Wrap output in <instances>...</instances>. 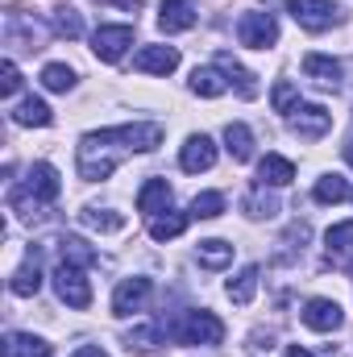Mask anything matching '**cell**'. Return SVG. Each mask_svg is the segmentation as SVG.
I'll return each mask as SVG.
<instances>
[{
  "label": "cell",
  "instance_id": "6da1fadb",
  "mask_svg": "<svg viewBox=\"0 0 353 357\" xmlns=\"http://www.w3.org/2000/svg\"><path fill=\"white\" fill-rule=\"evenodd\" d=\"M167 137L163 125L154 121H137V125H117V129H100V133H84L80 137V178L100 183L117 171V162L125 154H150L158 150Z\"/></svg>",
  "mask_w": 353,
  "mask_h": 357
},
{
  "label": "cell",
  "instance_id": "7a4b0ae2",
  "mask_svg": "<svg viewBox=\"0 0 353 357\" xmlns=\"http://www.w3.org/2000/svg\"><path fill=\"white\" fill-rule=\"evenodd\" d=\"M167 337L179 341V345H220L225 341V324L212 312H183L167 328Z\"/></svg>",
  "mask_w": 353,
  "mask_h": 357
},
{
  "label": "cell",
  "instance_id": "3957f363",
  "mask_svg": "<svg viewBox=\"0 0 353 357\" xmlns=\"http://www.w3.org/2000/svg\"><path fill=\"white\" fill-rule=\"evenodd\" d=\"M287 13L308 33H324V29H333V25L345 21V8L337 0H287Z\"/></svg>",
  "mask_w": 353,
  "mask_h": 357
},
{
  "label": "cell",
  "instance_id": "277c9868",
  "mask_svg": "<svg viewBox=\"0 0 353 357\" xmlns=\"http://www.w3.org/2000/svg\"><path fill=\"white\" fill-rule=\"evenodd\" d=\"M54 291L75 312L91 307V282L84 278V266H75V262H59V270H54Z\"/></svg>",
  "mask_w": 353,
  "mask_h": 357
},
{
  "label": "cell",
  "instance_id": "5b68a950",
  "mask_svg": "<svg viewBox=\"0 0 353 357\" xmlns=\"http://www.w3.org/2000/svg\"><path fill=\"white\" fill-rule=\"evenodd\" d=\"M237 42L250 50H270L278 42V21L274 13H241L237 21Z\"/></svg>",
  "mask_w": 353,
  "mask_h": 357
},
{
  "label": "cell",
  "instance_id": "8992f818",
  "mask_svg": "<svg viewBox=\"0 0 353 357\" xmlns=\"http://www.w3.org/2000/svg\"><path fill=\"white\" fill-rule=\"evenodd\" d=\"M129 46H133V25H100L91 33V50L100 63H121Z\"/></svg>",
  "mask_w": 353,
  "mask_h": 357
},
{
  "label": "cell",
  "instance_id": "52a82bcc",
  "mask_svg": "<svg viewBox=\"0 0 353 357\" xmlns=\"http://www.w3.org/2000/svg\"><path fill=\"white\" fill-rule=\"evenodd\" d=\"M329 129H333V112H329L324 104H299V108L291 112V133H295V137L316 142V137H324Z\"/></svg>",
  "mask_w": 353,
  "mask_h": 357
},
{
  "label": "cell",
  "instance_id": "ba28073f",
  "mask_svg": "<svg viewBox=\"0 0 353 357\" xmlns=\"http://www.w3.org/2000/svg\"><path fill=\"white\" fill-rule=\"evenodd\" d=\"M179 167H183L187 175L212 171V167H216V142H212L208 133H191V137L183 142V150H179Z\"/></svg>",
  "mask_w": 353,
  "mask_h": 357
},
{
  "label": "cell",
  "instance_id": "9c48e42d",
  "mask_svg": "<svg viewBox=\"0 0 353 357\" xmlns=\"http://www.w3.org/2000/svg\"><path fill=\"white\" fill-rule=\"evenodd\" d=\"M21 191H25L29 199H38V204H54V199H59V191H63L59 171H54L50 162H33V167H29V175H25V183H21Z\"/></svg>",
  "mask_w": 353,
  "mask_h": 357
},
{
  "label": "cell",
  "instance_id": "30bf717a",
  "mask_svg": "<svg viewBox=\"0 0 353 357\" xmlns=\"http://www.w3.org/2000/svg\"><path fill=\"white\" fill-rule=\"evenodd\" d=\"M150 291H154V282L150 278H125L117 291H112V316H133V312H142V303L150 299Z\"/></svg>",
  "mask_w": 353,
  "mask_h": 357
},
{
  "label": "cell",
  "instance_id": "8fae6325",
  "mask_svg": "<svg viewBox=\"0 0 353 357\" xmlns=\"http://www.w3.org/2000/svg\"><path fill=\"white\" fill-rule=\"evenodd\" d=\"M303 324H308L312 333H337V328L345 324V312H341V303H333V299H308V303H303Z\"/></svg>",
  "mask_w": 353,
  "mask_h": 357
},
{
  "label": "cell",
  "instance_id": "7c38bea8",
  "mask_svg": "<svg viewBox=\"0 0 353 357\" xmlns=\"http://www.w3.org/2000/svg\"><path fill=\"white\" fill-rule=\"evenodd\" d=\"M8 291H13V295H21V299H29V295H38V291H42V250H38V245L25 254V262H21V266L13 270Z\"/></svg>",
  "mask_w": 353,
  "mask_h": 357
},
{
  "label": "cell",
  "instance_id": "4fadbf2b",
  "mask_svg": "<svg viewBox=\"0 0 353 357\" xmlns=\"http://www.w3.org/2000/svg\"><path fill=\"white\" fill-rule=\"evenodd\" d=\"M4 42L8 46H17V50H42V33H38V25L21 13V8H13L8 13V21H4Z\"/></svg>",
  "mask_w": 353,
  "mask_h": 357
},
{
  "label": "cell",
  "instance_id": "5bb4252c",
  "mask_svg": "<svg viewBox=\"0 0 353 357\" xmlns=\"http://www.w3.org/2000/svg\"><path fill=\"white\" fill-rule=\"evenodd\" d=\"M133 67L146 71V75H171L179 67V50L175 46H142L137 59H133Z\"/></svg>",
  "mask_w": 353,
  "mask_h": 357
},
{
  "label": "cell",
  "instance_id": "9a60e30c",
  "mask_svg": "<svg viewBox=\"0 0 353 357\" xmlns=\"http://www.w3.org/2000/svg\"><path fill=\"white\" fill-rule=\"evenodd\" d=\"M216 67L225 71V79L237 88V96H241V100H254V96H258V75H254V71H246V67H241L229 50H216Z\"/></svg>",
  "mask_w": 353,
  "mask_h": 357
},
{
  "label": "cell",
  "instance_id": "2e32d148",
  "mask_svg": "<svg viewBox=\"0 0 353 357\" xmlns=\"http://www.w3.org/2000/svg\"><path fill=\"white\" fill-rule=\"evenodd\" d=\"M195 25V4L191 0H163L158 4V29L163 33H183Z\"/></svg>",
  "mask_w": 353,
  "mask_h": 357
},
{
  "label": "cell",
  "instance_id": "e0dca14e",
  "mask_svg": "<svg viewBox=\"0 0 353 357\" xmlns=\"http://www.w3.org/2000/svg\"><path fill=\"white\" fill-rule=\"evenodd\" d=\"M171 208V183L167 178H146L137 191V212L142 216H163Z\"/></svg>",
  "mask_w": 353,
  "mask_h": 357
},
{
  "label": "cell",
  "instance_id": "ac0fdd59",
  "mask_svg": "<svg viewBox=\"0 0 353 357\" xmlns=\"http://www.w3.org/2000/svg\"><path fill=\"white\" fill-rule=\"evenodd\" d=\"M303 75H308L316 88H329V91L341 88V63L329 59V54H308V59H303Z\"/></svg>",
  "mask_w": 353,
  "mask_h": 357
},
{
  "label": "cell",
  "instance_id": "d6986e66",
  "mask_svg": "<svg viewBox=\"0 0 353 357\" xmlns=\"http://www.w3.org/2000/svg\"><path fill=\"white\" fill-rule=\"evenodd\" d=\"M50 121H54V112H50L46 100H38V96L21 100V104L13 108V125H25V129H46Z\"/></svg>",
  "mask_w": 353,
  "mask_h": 357
},
{
  "label": "cell",
  "instance_id": "ffe728a7",
  "mask_svg": "<svg viewBox=\"0 0 353 357\" xmlns=\"http://www.w3.org/2000/svg\"><path fill=\"white\" fill-rule=\"evenodd\" d=\"M225 88H229V79H225L220 67H195V71H191V91H195V96L216 100V96H225Z\"/></svg>",
  "mask_w": 353,
  "mask_h": 357
},
{
  "label": "cell",
  "instance_id": "44dd1931",
  "mask_svg": "<svg viewBox=\"0 0 353 357\" xmlns=\"http://www.w3.org/2000/svg\"><path fill=\"white\" fill-rule=\"evenodd\" d=\"M225 146H229V154H233L237 162H250V158H254V133H250L241 121H229V125H225Z\"/></svg>",
  "mask_w": 353,
  "mask_h": 357
},
{
  "label": "cell",
  "instance_id": "7402d4cb",
  "mask_svg": "<svg viewBox=\"0 0 353 357\" xmlns=\"http://www.w3.org/2000/svg\"><path fill=\"white\" fill-rule=\"evenodd\" d=\"M258 178H262V187H287L291 178H295V167L283 158V154H266L262 162H258Z\"/></svg>",
  "mask_w": 353,
  "mask_h": 357
},
{
  "label": "cell",
  "instance_id": "603a6c76",
  "mask_svg": "<svg viewBox=\"0 0 353 357\" xmlns=\"http://www.w3.org/2000/svg\"><path fill=\"white\" fill-rule=\"evenodd\" d=\"M195 258H200V266H208V270H225L233 262V245L220 241V237H208V241H200Z\"/></svg>",
  "mask_w": 353,
  "mask_h": 357
},
{
  "label": "cell",
  "instance_id": "cb8c5ba5",
  "mask_svg": "<svg viewBox=\"0 0 353 357\" xmlns=\"http://www.w3.org/2000/svg\"><path fill=\"white\" fill-rule=\"evenodd\" d=\"M4 354H8V357H50V354H54V345H50V341H42V337H33V333H13Z\"/></svg>",
  "mask_w": 353,
  "mask_h": 357
},
{
  "label": "cell",
  "instance_id": "d4e9b609",
  "mask_svg": "<svg viewBox=\"0 0 353 357\" xmlns=\"http://www.w3.org/2000/svg\"><path fill=\"white\" fill-rule=\"evenodd\" d=\"M258 274H262L258 266H246V270H237V278H229L225 291H229V299H233L237 307H246V303L254 299V291H258Z\"/></svg>",
  "mask_w": 353,
  "mask_h": 357
},
{
  "label": "cell",
  "instance_id": "484cf974",
  "mask_svg": "<svg viewBox=\"0 0 353 357\" xmlns=\"http://www.w3.org/2000/svg\"><path fill=\"white\" fill-rule=\"evenodd\" d=\"M80 220H84L88 229H96V233H121V229H125V216L112 212V208H84Z\"/></svg>",
  "mask_w": 353,
  "mask_h": 357
},
{
  "label": "cell",
  "instance_id": "4316f807",
  "mask_svg": "<svg viewBox=\"0 0 353 357\" xmlns=\"http://www.w3.org/2000/svg\"><path fill=\"white\" fill-rule=\"evenodd\" d=\"M183 229H187V212H163V216H150V237H154V241H175Z\"/></svg>",
  "mask_w": 353,
  "mask_h": 357
},
{
  "label": "cell",
  "instance_id": "83f0119b",
  "mask_svg": "<svg viewBox=\"0 0 353 357\" xmlns=\"http://www.w3.org/2000/svg\"><path fill=\"white\" fill-rule=\"evenodd\" d=\"M50 25H54L59 38H80V33H84V17H80V8H71V4H59V8L50 13Z\"/></svg>",
  "mask_w": 353,
  "mask_h": 357
},
{
  "label": "cell",
  "instance_id": "f1b7e54d",
  "mask_svg": "<svg viewBox=\"0 0 353 357\" xmlns=\"http://www.w3.org/2000/svg\"><path fill=\"white\" fill-rule=\"evenodd\" d=\"M312 199H316V204H341V199H350V183H345L341 175L316 178V191H312Z\"/></svg>",
  "mask_w": 353,
  "mask_h": 357
},
{
  "label": "cell",
  "instance_id": "f546056e",
  "mask_svg": "<svg viewBox=\"0 0 353 357\" xmlns=\"http://www.w3.org/2000/svg\"><path fill=\"white\" fill-rule=\"evenodd\" d=\"M241 208H246V216H254V220H270V216L278 212V199L266 195V187H254V191L241 199Z\"/></svg>",
  "mask_w": 353,
  "mask_h": 357
},
{
  "label": "cell",
  "instance_id": "4dcf8cb0",
  "mask_svg": "<svg viewBox=\"0 0 353 357\" xmlns=\"http://www.w3.org/2000/svg\"><path fill=\"white\" fill-rule=\"evenodd\" d=\"M42 88L46 91H71L75 88V71L67 63H46L42 67Z\"/></svg>",
  "mask_w": 353,
  "mask_h": 357
},
{
  "label": "cell",
  "instance_id": "1f68e13d",
  "mask_svg": "<svg viewBox=\"0 0 353 357\" xmlns=\"http://www.w3.org/2000/svg\"><path fill=\"white\" fill-rule=\"evenodd\" d=\"M59 250H63V262H75V266H91L96 262V250H91L84 237H63Z\"/></svg>",
  "mask_w": 353,
  "mask_h": 357
},
{
  "label": "cell",
  "instance_id": "d6a6232c",
  "mask_svg": "<svg viewBox=\"0 0 353 357\" xmlns=\"http://www.w3.org/2000/svg\"><path fill=\"white\" fill-rule=\"evenodd\" d=\"M220 212H225V195L220 191H200L191 199V216H200V220H216Z\"/></svg>",
  "mask_w": 353,
  "mask_h": 357
},
{
  "label": "cell",
  "instance_id": "836d02e7",
  "mask_svg": "<svg viewBox=\"0 0 353 357\" xmlns=\"http://www.w3.org/2000/svg\"><path fill=\"white\" fill-rule=\"evenodd\" d=\"M324 245H329V254H350L353 250V220L333 225V229L324 233Z\"/></svg>",
  "mask_w": 353,
  "mask_h": 357
},
{
  "label": "cell",
  "instance_id": "e575fe53",
  "mask_svg": "<svg viewBox=\"0 0 353 357\" xmlns=\"http://www.w3.org/2000/svg\"><path fill=\"white\" fill-rule=\"evenodd\" d=\"M270 104H274V112H295V108H299V91H295V84H291V79H278L274 91H270Z\"/></svg>",
  "mask_w": 353,
  "mask_h": 357
},
{
  "label": "cell",
  "instance_id": "d590c367",
  "mask_svg": "<svg viewBox=\"0 0 353 357\" xmlns=\"http://www.w3.org/2000/svg\"><path fill=\"white\" fill-rule=\"evenodd\" d=\"M17 88H21V71H17L13 59H4V67H0V91L4 96H17Z\"/></svg>",
  "mask_w": 353,
  "mask_h": 357
},
{
  "label": "cell",
  "instance_id": "8d00e7d4",
  "mask_svg": "<svg viewBox=\"0 0 353 357\" xmlns=\"http://www.w3.org/2000/svg\"><path fill=\"white\" fill-rule=\"evenodd\" d=\"M154 341H158V328H137V333H129V349L137 345V349H154Z\"/></svg>",
  "mask_w": 353,
  "mask_h": 357
},
{
  "label": "cell",
  "instance_id": "74e56055",
  "mask_svg": "<svg viewBox=\"0 0 353 357\" xmlns=\"http://www.w3.org/2000/svg\"><path fill=\"white\" fill-rule=\"evenodd\" d=\"M71 357H108V354H104L100 345H84V349H75Z\"/></svg>",
  "mask_w": 353,
  "mask_h": 357
},
{
  "label": "cell",
  "instance_id": "f35d334b",
  "mask_svg": "<svg viewBox=\"0 0 353 357\" xmlns=\"http://www.w3.org/2000/svg\"><path fill=\"white\" fill-rule=\"evenodd\" d=\"M108 4H117V8H129V13H137V8H142V0H108Z\"/></svg>",
  "mask_w": 353,
  "mask_h": 357
},
{
  "label": "cell",
  "instance_id": "ab89813d",
  "mask_svg": "<svg viewBox=\"0 0 353 357\" xmlns=\"http://www.w3.org/2000/svg\"><path fill=\"white\" fill-rule=\"evenodd\" d=\"M287 357H312L308 349H299V345H287Z\"/></svg>",
  "mask_w": 353,
  "mask_h": 357
},
{
  "label": "cell",
  "instance_id": "60d3db41",
  "mask_svg": "<svg viewBox=\"0 0 353 357\" xmlns=\"http://www.w3.org/2000/svg\"><path fill=\"white\" fill-rule=\"evenodd\" d=\"M345 162H350V167H353V137H350V142H345Z\"/></svg>",
  "mask_w": 353,
  "mask_h": 357
}]
</instances>
